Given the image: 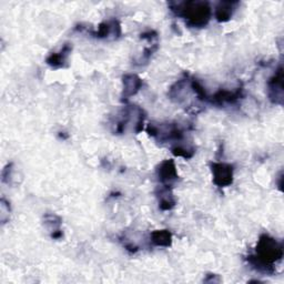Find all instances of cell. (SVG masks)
<instances>
[{
    "label": "cell",
    "mask_w": 284,
    "mask_h": 284,
    "mask_svg": "<svg viewBox=\"0 0 284 284\" xmlns=\"http://www.w3.org/2000/svg\"><path fill=\"white\" fill-rule=\"evenodd\" d=\"M141 87V80L133 75L126 76L123 78V97H131L132 94H135Z\"/></svg>",
    "instance_id": "obj_5"
},
{
    "label": "cell",
    "mask_w": 284,
    "mask_h": 284,
    "mask_svg": "<svg viewBox=\"0 0 284 284\" xmlns=\"http://www.w3.org/2000/svg\"><path fill=\"white\" fill-rule=\"evenodd\" d=\"M69 51H70V48L66 46L59 54L51 55L48 58L47 62L53 67H60L64 65V62L67 60V57H68V55H69Z\"/></svg>",
    "instance_id": "obj_9"
},
{
    "label": "cell",
    "mask_w": 284,
    "mask_h": 284,
    "mask_svg": "<svg viewBox=\"0 0 284 284\" xmlns=\"http://www.w3.org/2000/svg\"><path fill=\"white\" fill-rule=\"evenodd\" d=\"M151 239L152 242L158 247H168L170 246V243H171V234L166 230L153 232Z\"/></svg>",
    "instance_id": "obj_7"
},
{
    "label": "cell",
    "mask_w": 284,
    "mask_h": 284,
    "mask_svg": "<svg viewBox=\"0 0 284 284\" xmlns=\"http://www.w3.org/2000/svg\"><path fill=\"white\" fill-rule=\"evenodd\" d=\"M232 13H233V4L232 3H221L217 8L215 17L219 21H226L231 18Z\"/></svg>",
    "instance_id": "obj_6"
},
{
    "label": "cell",
    "mask_w": 284,
    "mask_h": 284,
    "mask_svg": "<svg viewBox=\"0 0 284 284\" xmlns=\"http://www.w3.org/2000/svg\"><path fill=\"white\" fill-rule=\"evenodd\" d=\"M282 69L279 70L274 78L270 81V91L274 92L272 98H280L282 99Z\"/></svg>",
    "instance_id": "obj_8"
},
{
    "label": "cell",
    "mask_w": 284,
    "mask_h": 284,
    "mask_svg": "<svg viewBox=\"0 0 284 284\" xmlns=\"http://www.w3.org/2000/svg\"><path fill=\"white\" fill-rule=\"evenodd\" d=\"M179 9L180 15L188 19L189 24L195 27H202L208 24L211 10L206 3H186Z\"/></svg>",
    "instance_id": "obj_2"
},
{
    "label": "cell",
    "mask_w": 284,
    "mask_h": 284,
    "mask_svg": "<svg viewBox=\"0 0 284 284\" xmlns=\"http://www.w3.org/2000/svg\"><path fill=\"white\" fill-rule=\"evenodd\" d=\"M214 183L219 186H226L232 183L233 179V169L230 164L215 163L212 166Z\"/></svg>",
    "instance_id": "obj_3"
},
{
    "label": "cell",
    "mask_w": 284,
    "mask_h": 284,
    "mask_svg": "<svg viewBox=\"0 0 284 284\" xmlns=\"http://www.w3.org/2000/svg\"><path fill=\"white\" fill-rule=\"evenodd\" d=\"M159 177H160V180L164 183H169L177 179L178 174L177 170H175L174 162L171 160L164 161L160 166V169H159Z\"/></svg>",
    "instance_id": "obj_4"
},
{
    "label": "cell",
    "mask_w": 284,
    "mask_h": 284,
    "mask_svg": "<svg viewBox=\"0 0 284 284\" xmlns=\"http://www.w3.org/2000/svg\"><path fill=\"white\" fill-rule=\"evenodd\" d=\"M282 248L274 239L263 235L259 241L257 247V257L254 259L257 260L259 268L268 270L275 261L282 258Z\"/></svg>",
    "instance_id": "obj_1"
}]
</instances>
